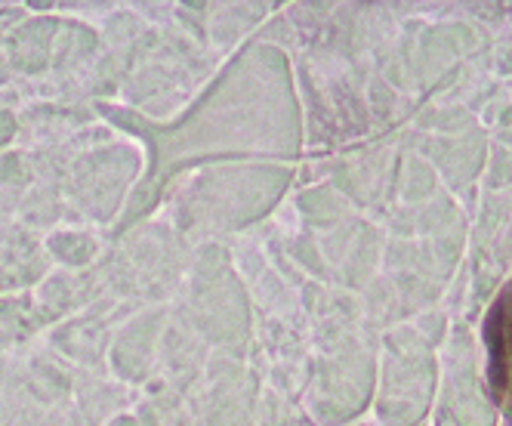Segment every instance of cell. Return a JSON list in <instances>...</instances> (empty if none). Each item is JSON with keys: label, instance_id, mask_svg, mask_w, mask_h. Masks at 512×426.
I'll return each instance as SVG.
<instances>
[{"label": "cell", "instance_id": "obj_1", "mask_svg": "<svg viewBox=\"0 0 512 426\" xmlns=\"http://www.w3.org/2000/svg\"><path fill=\"white\" fill-rule=\"evenodd\" d=\"M485 340L491 352V386L497 402L512 393V284L497 297L485 322Z\"/></svg>", "mask_w": 512, "mask_h": 426}]
</instances>
